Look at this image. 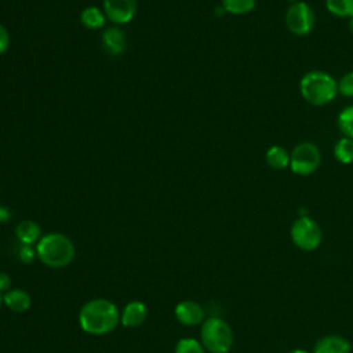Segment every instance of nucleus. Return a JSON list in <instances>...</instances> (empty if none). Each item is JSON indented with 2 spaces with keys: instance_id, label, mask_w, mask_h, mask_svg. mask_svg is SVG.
Instances as JSON below:
<instances>
[{
  "instance_id": "nucleus-27",
  "label": "nucleus",
  "mask_w": 353,
  "mask_h": 353,
  "mask_svg": "<svg viewBox=\"0 0 353 353\" xmlns=\"http://www.w3.org/2000/svg\"><path fill=\"white\" fill-rule=\"evenodd\" d=\"M347 26H349V30H350V33L353 34V17H352V18H349V25H347Z\"/></svg>"
},
{
  "instance_id": "nucleus-23",
  "label": "nucleus",
  "mask_w": 353,
  "mask_h": 353,
  "mask_svg": "<svg viewBox=\"0 0 353 353\" xmlns=\"http://www.w3.org/2000/svg\"><path fill=\"white\" fill-rule=\"evenodd\" d=\"M36 255H37V252L33 250L32 245H29V244H22V243H21V245H19V248H18V258H19L23 263H30V262H33V259H34Z\"/></svg>"
},
{
  "instance_id": "nucleus-10",
  "label": "nucleus",
  "mask_w": 353,
  "mask_h": 353,
  "mask_svg": "<svg viewBox=\"0 0 353 353\" xmlns=\"http://www.w3.org/2000/svg\"><path fill=\"white\" fill-rule=\"evenodd\" d=\"M175 317L185 325H197L204 320V309L197 302L183 301L176 305Z\"/></svg>"
},
{
  "instance_id": "nucleus-1",
  "label": "nucleus",
  "mask_w": 353,
  "mask_h": 353,
  "mask_svg": "<svg viewBox=\"0 0 353 353\" xmlns=\"http://www.w3.org/2000/svg\"><path fill=\"white\" fill-rule=\"evenodd\" d=\"M79 323L83 331L92 335H103L110 332L119 323V310L116 305L108 299L97 298L88 301L80 310Z\"/></svg>"
},
{
  "instance_id": "nucleus-29",
  "label": "nucleus",
  "mask_w": 353,
  "mask_h": 353,
  "mask_svg": "<svg viewBox=\"0 0 353 353\" xmlns=\"http://www.w3.org/2000/svg\"><path fill=\"white\" fill-rule=\"evenodd\" d=\"M288 1H292V3H295V1H299V0H288Z\"/></svg>"
},
{
  "instance_id": "nucleus-17",
  "label": "nucleus",
  "mask_w": 353,
  "mask_h": 353,
  "mask_svg": "<svg viewBox=\"0 0 353 353\" xmlns=\"http://www.w3.org/2000/svg\"><path fill=\"white\" fill-rule=\"evenodd\" d=\"M334 156L342 164L353 163V139L343 137L334 146Z\"/></svg>"
},
{
  "instance_id": "nucleus-11",
  "label": "nucleus",
  "mask_w": 353,
  "mask_h": 353,
  "mask_svg": "<svg viewBox=\"0 0 353 353\" xmlns=\"http://www.w3.org/2000/svg\"><path fill=\"white\" fill-rule=\"evenodd\" d=\"M350 342L341 335H325L320 338L313 349V353H350Z\"/></svg>"
},
{
  "instance_id": "nucleus-12",
  "label": "nucleus",
  "mask_w": 353,
  "mask_h": 353,
  "mask_svg": "<svg viewBox=\"0 0 353 353\" xmlns=\"http://www.w3.org/2000/svg\"><path fill=\"white\" fill-rule=\"evenodd\" d=\"M146 314H148V310L145 303L134 301L125 305L121 313V323L125 327H137L145 321Z\"/></svg>"
},
{
  "instance_id": "nucleus-4",
  "label": "nucleus",
  "mask_w": 353,
  "mask_h": 353,
  "mask_svg": "<svg viewBox=\"0 0 353 353\" xmlns=\"http://www.w3.org/2000/svg\"><path fill=\"white\" fill-rule=\"evenodd\" d=\"M200 338L204 349L210 353H228L233 345V331L219 317H210L203 321Z\"/></svg>"
},
{
  "instance_id": "nucleus-14",
  "label": "nucleus",
  "mask_w": 353,
  "mask_h": 353,
  "mask_svg": "<svg viewBox=\"0 0 353 353\" xmlns=\"http://www.w3.org/2000/svg\"><path fill=\"white\" fill-rule=\"evenodd\" d=\"M40 226L34 222V221H21L17 228H15V234L17 239L22 243V244H29L32 245L33 243H36L37 240H40Z\"/></svg>"
},
{
  "instance_id": "nucleus-9",
  "label": "nucleus",
  "mask_w": 353,
  "mask_h": 353,
  "mask_svg": "<svg viewBox=\"0 0 353 353\" xmlns=\"http://www.w3.org/2000/svg\"><path fill=\"white\" fill-rule=\"evenodd\" d=\"M102 47L103 50L113 57H119L125 51L127 40L124 32L117 26L106 28L102 32Z\"/></svg>"
},
{
  "instance_id": "nucleus-25",
  "label": "nucleus",
  "mask_w": 353,
  "mask_h": 353,
  "mask_svg": "<svg viewBox=\"0 0 353 353\" xmlns=\"http://www.w3.org/2000/svg\"><path fill=\"white\" fill-rule=\"evenodd\" d=\"M11 285V279L7 273H0V292H7Z\"/></svg>"
},
{
  "instance_id": "nucleus-3",
  "label": "nucleus",
  "mask_w": 353,
  "mask_h": 353,
  "mask_svg": "<svg viewBox=\"0 0 353 353\" xmlns=\"http://www.w3.org/2000/svg\"><path fill=\"white\" fill-rule=\"evenodd\" d=\"M36 252L39 259L50 268H63L74 258V245L62 233H48L40 237Z\"/></svg>"
},
{
  "instance_id": "nucleus-28",
  "label": "nucleus",
  "mask_w": 353,
  "mask_h": 353,
  "mask_svg": "<svg viewBox=\"0 0 353 353\" xmlns=\"http://www.w3.org/2000/svg\"><path fill=\"white\" fill-rule=\"evenodd\" d=\"M290 353H309V352L305 350V349H294V350L290 352Z\"/></svg>"
},
{
  "instance_id": "nucleus-13",
  "label": "nucleus",
  "mask_w": 353,
  "mask_h": 353,
  "mask_svg": "<svg viewBox=\"0 0 353 353\" xmlns=\"http://www.w3.org/2000/svg\"><path fill=\"white\" fill-rule=\"evenodd\" d=\"M3 301L12 312L22 313L26 312L30 306V296L23 290H8L3 295Z\"/></svg>"
},
{
  "instance_id": "nucleus-20",
  "label": "nucleus",
  "mask_w": 353,
  "mask_h": 353,
  "mask_svg": "<svg viewBox=\"0 0 353 353\" xmlns=\"http://www.w3.org/2000/svg\"><path fill=\"white\" fill-rule=\"evenodd\" d=\"M338 127L345 137L353 139V105L341 110L338 114Z\"/></svg>"
},
{
  "instance_id": "nucleus-2",
  "label": "nucleus",
  "mask_w": 353,
  "mask_h": 353,
  "mask_svg": "<svg viewBox=\"0 0 353 353\" xmlns=\"http://www.w3.org/2000/svg\"><path fill=\"white\" fill-rule=\"evenodd\" d=\"M303 99L313 106H324L334 101L338 94V81L323 70H310L299 81Z\"/></svg>"
},
{
  "instance_id": "nucleus-21",
  "label": "nucleus",
  "mask_w": 353,
  "mask_h": 353,
  "mask_svg": "<svg viewBox=\"0 0 353 353\" xmlns=\"http://www.w3.org/2000/svg\"><path fill=\"white\" fill-rule=\"evenodd\" d=\"M175 353H205V349L197 339L182 338L175 346Z\"/></svg>"
},
{
  "instance_id": "nucleus-24",
  "label": "nucleus",
  "mask_w": 353,
  "mask_h": 353,
  "mask_svg": "<svg viewBox=\"0 0 353 353\" xmlns=\"http://www.w3.org/2000/svg\"><path fill=\"white\" fill-rule=\"evenodd\" d=\"M10 47V33L4 25L0 23V55L4 54Z\"/></svg>"
},
{
  "instance_id": "nucleus-16",
  "label": "nucleus",
  "mask_w": 353,
  "mask_h": 353,
  "mask_svg": "<svg viewBox=\"0 0 353 353\" xmlns=\"http://www.w3.org/2000/svg\"><path fill=\"white\" fill-rule=\"evenodd\" d=\"M80 21L87 29H101L106 22V15L101 8L88 6L81 11Z\"/></svg>"
},
{
  "instance_id": "nucleus-8",
  "label": "nucleus",
  "mask_w": 353,
  "mask_h": 353,
  "mask_svg": "<svg viewBox=\"0 0 353 353\" xmlns=\"http://www.w3.org/2000/svg\"><path fill=\"white\" fill-rule=\"evenodd\" d=\"M103 12L108 19L116 25L131 22L137 14V0H102Z\"/></svg>"
},
{
  "instance_id": "nucleus-30",
  "label": "nucleus",
  "mask_w": 353,
  "mask_h": 353,
  "mask_svg": "<svg viewBox=\"0 0 353 353\" xmlns=\"http://www.w3.org/2000/svg\"><path fill=\"white\" fill-rule=\"evenodd\" d=\"M1 299H3V296H1V292H0V303H1Z\"/></svg>"
},
{
  "instance_id": "nucleus-7",
  "label": "nucleus",
  "mask_w": 353,
  "mask_h": 353,
  "mask_svg": "<svg viewBox=\"0 0 353 353\" xmlns=\"http://www.w3.org/2000/svg\"><path fill=\"white\" fill-rule=\"evenodd\" d=\"M314 11L305 1H295L285 11L287 29L296 36H305L310 33L314 28Z\"/></svg>"
},
{
  "instance_id": "nucleus-19",
  "label": "nucleus",
  "mask_w": 353,
  "mask_h": 353,
  "mask_svg": "<svg viewBox=\"0 0 353 353\" xmlns=\"http://www.w3.org/2000/svg\"><path fill=\"white\" fill-rule=\"evenodd\" d=\"M325 7L335 17H353V0H325Z\"/></svg>"
},
{
  "instance_id": "nucleus-26",
  "label": "nucleus",
  "mask_w": 353,
  "mask_h": 353,
  "mask_svg": "<svg viewBox=\"0 0 353 353\" xmlns=\"http://www.w3.org/2000/svg\"><path fill=\"white\" fill-rule=\"evenodd\" d=\"M11 219V212L7 207H0V222H8Z\"/></svg>"
},
{
  "instance_id": "nucleus-15",
  "label": "nucleus",
  "mask_w": 353,
  "mask_h": 353,
  "mask_svg": "<svg viewBox=\"0 0 353 353\" xmlns=\"http://www.w3.org/2000/svg\"><path fill=\"white\" fill-rule=\"evenodd\" d=\"M265 160L273 170H284L290 167V153L284 146L280 145L270 146L265 153Z\"/></svg>"
},
{
  "instance_id": "nucleus-18",
  "label": "nucleus",
  "mask_w": 353,
  "mask_h": 353,
  "mask_svg": "<svg viewBox=\"0 0 353 353\" xmlns=\"http://www.w3.org/2000/svg\"><path fill=\"white\" fill-rule=\"evenodd\" d=\"M256 0H221L223 10L233 15L248 14L255 8Z\"/></svg>"
},
{
  "instance_id": "nucleus-22",
  "label": "nucleus",
  "mask_w": 353,
  "mask_h": 353,
  "mask_svg": "<svg viewBox=\"0 0 353 353\" xmlns=\"http://www.w3.org/2000/svg\"><path fill=\"white\" fill-rule=\"evenodd\" d=\"M338 92L343 97H353V70L343 74L338 81Z\"/></svg>"
},
{
  "instance_id": "nucleus-5",
  "label": "nucleus",
  "mask_w": 353,
  "mask_h": 353,
  "mask_svg": "<svg viewBox=\"0 0 353 353\" xmlns=\"http://www.w3.org/2000/svg\"><path fill=\"white\" fill-rule=\"evenodd\" d=\"M291 240L302 251L316 250L323 239V232L319 223L309 215L298 216L291 225Z\"/></svg>"
},
{
  "instance_id": "nucleus-6",
  "label": "nucleus",
  "mask_w": 353,
  "mask_h": 353,
  "mask_svg": "<svg viewBox=\"0 0 353 353\" xmlns=\"http://www.w3.org/2000/svg\"><path fill=\"white\" fill-rule=\"evenodd\" d=\"M321 163V153L312 142L298 143L290 153V168L294 174L306 176L313 174Z\"/></svg>"
}]
</instances>
